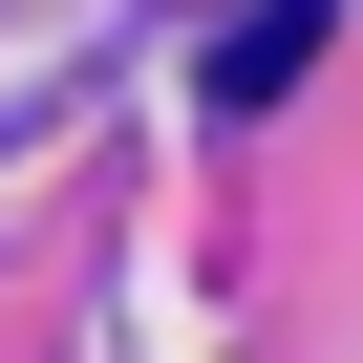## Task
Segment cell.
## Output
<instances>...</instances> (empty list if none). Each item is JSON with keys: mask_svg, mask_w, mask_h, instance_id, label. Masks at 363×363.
I'll use <instances>...</instances> for the list:
<instances>
[{"mask_svg": "<svg viewBox=\"0 0 363 363\" xmlns=\"http://www.w3.org/2000/svg\"><path fill=\"white\" fill-rule=\"evenodd\" d=\"M299 65H320V0H257V22H235V43H214V107H278V86H299Z\"/></svg>", "mask_w": 363, "mask_h": 363, "instance_id": "1", "label": "cell"}]
</instances>
